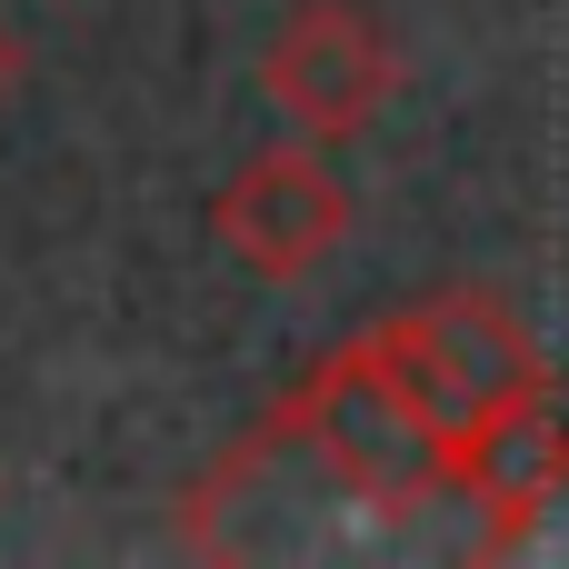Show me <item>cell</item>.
<instances>
[{
    "instance_id": "6da1fadb",
    "label": "cell",
    "mask_w": 569,
    "mask_h": 569,
    "mask_svg": "<svg viewBox=\"0 0 569 569\" xmlns=\"http://www.w3.org/2000/svg\"><path fill=\"white\" fill-rule=\"evenodd\" d=\"M290 440L390 530V520H420L430 500H450V430L430 420V400L390 370L380 330L340 340L290 400H280Z\"/></svg>"
},
{
    "instance_id": "7a4b0ae2",
    "label": "cell",
    "mask_w": 569,
    "mask_h": 569,
    "mask_svg": "<svg viewBox=\"0 0 569 569\" xmlns=\"http://www.w3.org/2000/svg\"><path fill=\"white\" fill-rule=\"evenodd\" d=\"M260 90H270V110H280L300 140L340 150V140H360V130L390 110L400 50H390V30H380L360 0H300V10L270 30V50H260Z\"/></svg>"
},
{
    "instance_id": "3957f363",
    "label": "cell",
    "mask_w": 569,
    "mask_h": 569,
    "mask_svg": "<svg viewBox=\"0 0 569 569\" xmlns=\"http://www.w3.org/2000/svg\"><path fill=\"white\" fill-rule=\"evenodd\" d=\"M380 350H390V370L430 400V420H440V430H460L470 410H490V400H510V390H540V380H550V360H540L530 320H520L500 290H440V300H420V310L380 320Z\"/></svg>"
},
{
    "instance_id": "277c9868",
    "label": "cell",
    "mask_w": 569,
    "mask_h": 569,
    "mask_svg": "<svg viewBox=\"0 0 569 569\" xmlns=\"http://www.w3.org/2000/svg\"><path fill=\"white\" fill-rule=\"evenodd\" d=\"M450 500H470L490 560H510L569 500V410L550 380L510 390V400H490V410H470L450 430Z\"/></svg>"
},
{
    "instance_id": "5b68a950",
    "label": "cell",
    "mask_w": 569,
    "mask_h": 569,
    "mask_svg": "<svg viewBox=\"0 0 569 569\" xmlns=\"http://www.w3.org/2000/svg\"><path fill=\"white\" fill-rule=\"evenodd\" d=\"M210 230H220V250H230L240 270H260V280H310V270L340 250V230H350V190H340V170H330L320 140H280V150H250V160L220 180Z\"/></svg>"
},
{
    "instance_id": "8992f818",
    "label": "cell",
    "mask_w": 569,
    "mask_h": 569,
    "mask_svg": "<svg viewBox=\"0 0 569 569\" xmlns=\"http://www.w3.org/2000/svg\"><path fill=\"white\" fill-rule=\"evenodd\" d=\"M10 80H20V50H10V30H0V100H10Z\"/></svg>"
}]
</instances>
